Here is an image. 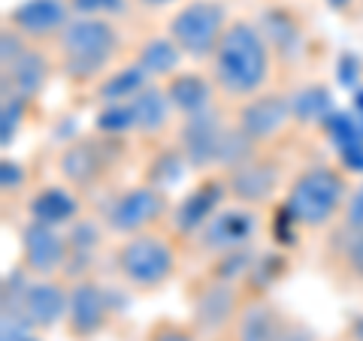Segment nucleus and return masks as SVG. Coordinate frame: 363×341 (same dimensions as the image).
<instances>
[{
    "label": "nucleus",
    "instance_id": "obj_4",
    "mask_svg": "<svg viewBox=\"0 0 363 341\" xmlns=\"http://www.w3.org/2000/svg\"><path fill=\"white\" fill-rule=\"evenodd\" d=\"M109 263L116 278L128 290L157 293L179 275V266H182L179 236L169 226H155V230L116 238Z\"/></svg>",
    "mask_w": 363,
    "mask_h": 341
},
{
    "label": "nucleus",
    "instance_id": "obj_9",
    "mask_svg": "<svg viewBox=\"0 0 363 341\" xmlns=\"http://www.w3.org/2000/svg\"><path fill=\"white\" fill-rule=\"evenodd\" d=\"M227 341H318V335L297 317H291L267 293H248L236 311Z\"/></svg>",
    "mask_w": 363,
    "mask_h": 341
},
{
    "label": "nucleus",
    "instance_id": "obj_5",
    "mask_svg": "<svg viewBox=\"0 0 363 341\" xmlns=\"http://www.w3.org/2000/svg\"><path fill=\"white\" fill-rule=\"evenodd\" d=\"M121 157H124V139L97 130L64 142L58 161H55V169H58V181L73 187L79 197H88V193H97L100 187L109 185L121 166Z\"/></svg>",
    "mask_w": 363,
    "mask_h": 341
},
{
    "label": "nucleus",
    "instance_id": "obj_25",
    "mask_svg": "<svg viewBox=\"0 0 363 341\" xmlns=\"http://www.w3.org/2000/svg\"><path fill=\"white\" fill-rule=\"evenodd\" d=\"M333 266L351 284H363V233L339 226L336 242H333Z\"/></svg>",
    "mask_w": 363,
    "mask_h": 341
},
{
    "label": "nucleus",
    "instance_id": "obj_29",
    "mask_svg": "<svg viewBox=\"0 0 363 341\" xmlns=\"http://www.w3.org/2000/svg\"><path fill=\"white\" fill-rule=\"evenodd\" d=\"M339 226L345 230H354V233H363V178L351 187V197L345 202V212H342V221Z\"/></svg>",
    "mask_w": 363,
    "mask_h": 341
},
{
    "label": "nucleus",
    "instance_id": "obj_13",
    "mask_svg": "<svg viewBox=\"0 0 363 341\" xmlns=\"http://www.w3.org/2000/svg\"><path fill=\"white\" fill-rule=\"evenodd\" d=\"M67 299H70V281L64 278H30L25 272L21 287L13 290V308L28 320L33 333H52L64 326L67 317Z\"/></svg>",
    "mask_w": 363,
    "mask_h": 341
},
{
    "label": "nucleus",
    "instance_id": "obj_15",
    "mask_svg": "<svg viewBox=\"0 0 363 341\" xmlns=\"http://www.w3.org/2000/svg\"><path fill=\"white\" fill-rule=\"evenodd\" d=\"M227 181V193L233 202L252 209H264L276 200V193L281 190V161L269 149L255 151L248 161L236 163L233 169L221 173Z\"/></svg>",
    "mask_w": 363,
    "mask_h": 341
},
{
    "label": "nucleus",
    "instance_id": "obj_21",
    "mask_svg": "<svg viewBox=\"0 0 363 341\" xmlns=\"http://www.w3.org/2000/svg\"><path fill=\"white\" fill-rule=\"evenodd\" d=\"M128 103L133 112V136H140V139H157V136H164L176 118V109L169 103L161 82H149Z\"/></svg>",
    "mask_w": 363,
    "mask_h": 341
},
{
    "label": "nucleus",
    "instance_id": "obj_33",
    "mask_svg": "<svg viewBox=\"0 0 363 341\" xmlns=\"http://www.w3.org/2000/svg\"><path fill=\"white\" fill-rule=\"evenodd\" d=\"M327 4H330V6L336 9V13H345V9L351 6V0H327Z\"/></svg>",
    "mask_w": 363,
    "mask_h": 341
},
{
    "label": "nucleus",
    "instance_id": "obj_31",
    "mask_svg": "<svg viewBox=\"0 0 363 341\" xmlns=\"http://www.w3.org/2000/svg\"><path fill=\"white\" fill-rule=\"evenodd\" d=\"M339 341H363V311L351 317L348 326L342 329V335H339Z\"/></svg>",
    "mask_w": 363,
    "mask_h": 341
},
{
    "label": "nucleus",
    "instance_id": "obj_23",
    "mask_svg": "<svg viewBox=\"0 0 363 341\" xmlns=\"http://www.w3.org/2000/svg\"><path fill=\"white\" fill-rule=\"evenodd\" d=\"M133 64L140 67V70L152 79V82H167L169 76H176L182 70V64H185V54L179 52V45L161 33V37H149L136 45L133 52Z\"/></svg>",
    "mask_w": 363,
    "mask_h": 341
},
{
    "label": "nucleus",
    "instance_id": "obj_30",
    "mask_svg": "<svg viewBox=\"0 0 363 341\" xmlns=\"http://www.w3.org/2000/svg\"><path fill=\"white\" fill-rule=\"evenodd\" d=\"M4 169H0V187H4V193L9 190V185H13V193L21 190V185H25V169H21V163L16 161H9V157H4V163H0Z\"/></svg>",
    "mask_w": 363,
    "mask_h": 341
},
{
    "label": "nucleus",
    "instance_id": "obj_26",
    "mask_svg": "<svg viewBox=\"0 0 363 341\" xmlns=\"http://www.w3.org/2000/svg\"><path fill=\"white\" fill-rule=\"evenodd\" d=\"M143 341H203L197 326L191 320H176V317H157L149 323Z\"/></svg>",
    "mask_w": 363,
    "mask_h": 341
},
{
    "label": "nucleus",
    "instance_id": "obj_1",
    "mask_svg": "<svg viewBox=\"0 0 363 341\" xmlns=\"http://www.w3.org/2000/svg\"><path fill=\"white\" fill-rule=\"evenodd\" d=\"M272 67H276V49L269 45L264 28L252 18H233L206 64V73L221 103L236 106L267 91Z\"/></svg>",
    "mask_w": 363,
    "mask_h": 341
},
{
    "label": "nucleus",
    "instance_id": "obj_11",
    "mask_svg": "<svg viewBox=\"0 0 363 341\" xmlns=\"http://www.w3.org/2000/svg\"><path fill=\"white\" fill-rule=\"evenodd\" d=\"M70 266L67 230L43 221H25L18 230V269L30 278H64Z\"/></svg>",
    "mask_w": 363,
    "mask_h": 341
},
{
    "label": "nucleus",
    "instance_id": "obj_22",
    "mask_svg": "<svg viewBox=\"0 0 363 341\" xmlns=\"http://www.w3.org/2000/svg\"><path fill=\"white\" fill-rule=\"evenodd\" d=\"M28 218L67 230L73 221L82 218V197H79L73 187H67L64 181L45 185V187L30 193V200H28Z\"/></svg>",
    "mask_w": 363,
    "mask_h": 341
},
{
    "label": "nucleus",
    "instance_id": "obj_27",
    "mask_svg": "<svg viewBox=\"0 0 363 341\" xmlns=\"http://www.w3.org/2000/svg\"><path fill=\"white\" fill-rule=\"evenodd\" d=\"M28 109H30L28 100L4 94V103H0V145L4 149H9L18 139V130H21V121L28 118Z\"/></svg>",
    "mask_w": 363,
    "mask_h": 341
},
{
    "label": "nucleus",
    "instance_id": "obj_28",
    "mask_svg": "<svg viewBox=\"0 0 363 341\" xmlns=\"http://www.w3.org/2000/svg\"><path fill=\"white\" fill-rule=\"evenodd\" d=\"M130 0H70L73 16H94V18H112L128 13Z\"/></svg>",
    "mask_w": 363,
    "mask_h": 341
},
{
    "label": "nucleus",
    "instance_id": "obj_18",
    "mask_svg": "<svg viewBox=\"0 0 363 341\" xmlns=\"http://www.w3.org/2000/svg\"><path fill=\"white\" fill-rule=\"evenodd\" d=\"M227 200H230V193H227L224 175L212 173V175L203 178L197 187H191L179 202H173V212H169L167 226L182 238V242H188V238L194 236Z\"/></svg>",
    "mask_w": 363,
    "mask_h": 341
},
{
    "label": "nucleus",
    "instance_id": "obj_24",
    "mask_svg": "<svg viewBox=\"0 0 363 341\" xmlns=\"http://www.w3.org/2000/svg\"><path fill=\"white\" fill-rule=\"evenodd\" d=\"M149 82H152V79L130 61L128 67H121V70H112L109 76L100 79V82L94 85V91H97L100 106H106V103H128V100L140 94V91L149 85Z\"/></svg>",
    "mask_w": 363,
    "mask_h": 341
},
{
    "label": "nucleus",
    "instance_id": "obj_32",
    "mask_svg": "<svg viewBox=\"0 0 363 341\" xmlns=\"http://www.w3.org/2000/svg\"><path fill=\"white\" fill-rule=\"evenodd\" d=\"M130 4L140 6V9H167L173 4H182V0H130Z\"/></svg>",
    "mask_w": 363,
    "mask_h": 341
},
{
    "label": "nucleus",
    "instance_id": "obj_6",
    "mask_svg": "<svg viewBox=\"0 0 363 341\" xmlns=\"http://www.w3.org/2000/svg\"><path fill=\"white\" fill-rule=\"evenodd\" d=\"M169 212H173V197H169V190L143 178L130 187L109 193L104 209H100V221H104L109 236L124 238V236H133V233L155 230V226H167Z\"/></svg>",
    "mask_w": 363,
    "mask_h": 341
},
{
    "label": "nucleus",
    "instance_id": "obj_12",
    "mask_svg": "<svg viewBox=\"0 0 363 341\" xmlns=\"http://www.w3.org/2000/svg\"><path fill=\"white\" fill-rule=\"evenodd\" d=\"M112 290H106L97 278H76L70 281V299H67L64 335L70 341H94L112 326Z\"/></svg>",
    "mask_w": 363,
    "mask_h": 341
},
{
    "label": "nucleus",
    "instance_id": "obj_16",
    "mask_svg": "<svg viewBox=\"0 0 363 341\" xmlns=\"http://www.w3.org/2000/svg\"><path fill=\"white\" fill-rule=\"evenodd\" d=\"M242 284L206 275L203 287L191 296V323L200 335H227L236 311L242 305Z\"/></svg>",
    "mask_w": 363,
    "mask_h": 341
},
{
    "label": "nucleus",
    "instance_id": "obj_14",
    "mask_svg": "<svg viewBox=\"0 0 363 341\" xmlns=\"http://www.w3.org/2000/svg\"><path fill=\"white\" fill-rule=\"evenodd\" d=\"M230 118L257 149H269L291 127L294 103L288 94H279V91H260V94L236 103Z\"/></svg>",
    "mask_w": 363,
    "mask_h": 341
},
{
    "label": "nucleus",
    "instance_id": "obj_8",
    "mask_svg": "<svg viewBox=\"0 0 363 341\" xmlns=\"http://www.w3.org/2000/svg\"><path fill=\"white\" fill-rule=\"evenodd\" d=\"M264 230L260 221V209L242 206V202H224V206L212 214V218L200 226V230L188 238L191 251L203 257L206 263L236 251H248L257 245V236Z\"/></svg>",
    "mask_w": 363,
    "mask_h": 341
},
{
    "label": "nucleus",
    "instance_id": "obj_17",
    "mask_svg": "<svg viewBox=\"0 0 363 341\" xmlns=\"http://www.w3.org/2000/svg\"><path fill=\"white\" fill-rule=\"evenodd\" d=\"M70 18V0H21L6 13V25L18 30L30 45H55Z\"/></svg>",
    "mask_w": 363,
    "mask_h": 341
},
{
    "label": "nucleus",
    "instance_id": "obj_20",
    "mask_svg": "<svg viewBox=\"0 0 363 341\" xmlns=\"http://www.w3.org/2000/svg\"><path fill=\"white\" fill-rule=\"evenodd\" d=\"M161 85H164L169 103H173L179 118L197 115V112H206V109L221 103V97H218V91H215L209 73H200V70H179L176 76H169Z\"/></svg>",
    "mask_w": 363,
    "mask_h": 341
},
{
    "label": "nucleus",
    "instance_id": "obj_3",
    "mask_svg": "<svg viewBox=\"0 0 363 341\" xmlns=\"http://www.w3.org/2000/svg\"><path fill=\"white\" fill-rule=\"evenodd\" d=\"M348 173L336 163H309L281 190L279 209L303 233H324L342 221L345 202L351 197Z\"/></svg>",
    "mask_w": 363,
    "mask_h": 341
},
{
    "label": "nucleus",
    "instance_id": "obj_7",
    "mask_svg": "<svg viewBox=\"0 0 363 341\" xmlns=\"http://www.w3.org/2000/svg\"><path fill=\"white\" fill-rule=\"evenodd\" d=\"M230 9L224 0H185L167 21V37L179 45L191 64H209L224 30L230 28Z\"/></svg>",
    "mask_w": 363,
    "mask_h": 341
},
{
    "label": "nucleus",
    "instance_id": "obj_2",
    "mask_svg": "<svg viewBox=\"0 0 363 341\" xmlns=\"http://www.w3.org/2000/svg\"><path fill=\"white\" fill-rule=\"evenodd\" d=\"M55 67L67 85L94 88L112 73L121 54V33L112 18L73 16L70 25L52 45Z\"/></svg>",
    "mask_w": 363,
    "mask_h": 341
},
{
    "label": "nucleus",
    "instance_id": "obj_19",
    "mask_svg": "<svg viewBox=\"0 0 363 341\" xmlns=\"http://www.w3.org/2000/svg\"><path fill=\"white\" fill-rule=\"evenodd\" d=\"M52 73H58L55 54H49L43 45H28L16 61L4 64V94L33 103L43 94V88L49 85Z\"/></svg>",
    "mask_w": 363,
    "mask_h": 341
},
{
    "label": "nucleus",
    "instance_id": "obj_10",
    "mask_svg": "<svg viewBox=\"0 0 363 341\" xmlns=\"http://www.w3.org/2000/svg\"><path fill=\"white\" fill-rule=\"evenodd\" d=\"M233 118H227V112L218 106H212L197 115H188L179 121L176 130V149L188 161L191 169H215L218 173L224 142L230 136Z\"/></svg>",
    "mask_w": 363,
    "mask_h": 341
}]
</instances>
